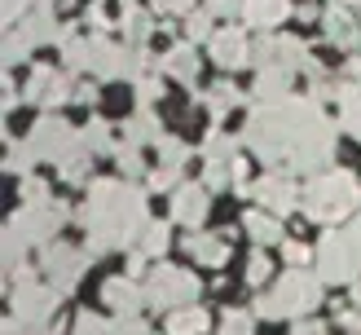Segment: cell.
Returning a JSON list of instances; mask_svg holds the SVG:
<instances>
[{
	"label": "cell",
	"mask_w": 361,
	"mask_h": 335,
	"mask_svg": "<svg viewBox=\"0 0 361 335\" xmlns=\"http://www.w3.org/2000/svg\"><path fill=\"white\" fill-rule=\"evenodd\" d=\"M88 27H93V35H106V5H88Z\"/></svg>",
	"instance_id": "f907efd6"
},
{
	"label": "cell",
	"mask_w": 361,
	"mask_h": 335,
	"mask_svg": "<svg viewBox=\"0 0 361 335\" xmlns=\"http://www.w3.org/2000/svg\"><path fill=\"white\" fill-rule=\"evenodd\" d=\"M80 225L88 234V252L93 256L111 252V247H133L141 238V229L150 225L146 190L133 185V181H88Z\"/></svg>",
	"instance_id": "7a4b0ae2"
},
{
	"label": "cell",
	"mask_w": 361,
	"mask_h": 335,
	"mask_svg": "<svg viewBox=\"0 0 361 335\" xmlns=\"http://www.w3.org/2000/svg\"><path fill=\"white\" fill-rule=\"evenodd\" d=\"M88 260H93V252H80L75 243H49L44 252H40V274L49 278V287L58 291V296H71V291L80 287Z\"/></svg>",
	"instance_id": "30bf717a"
},
{
	"label": "cell",
	"mask_w": 361,
	"mask_h": 335,
	"mask_svg": "<svg viewBox=\"0 0 361 335\" xmlns=\"http://www.w3.org/2000/svg\"><path fill=\"white\" fill-rule=\"evenodd\" d=\"M172 221L185 225V229H198V225H203V221H207V185H194V181L176 185V190H172Z\"/></svg>",
	"instance_id": "e0dca14e"
},
{
	"label": "cell",
	"mask_w": 361,
	"mask_h": 335,
	"mask_svg": "<svg viewBox=\"0 0 361 335\" xmlns=\"http://www.w3.org/2000/svg\"><path fill=\"white\" fill-rule=\"evenodd\" d=\"M159 164H164V168H176V172H185V164H190V146H185V141H180V137H164V141H159Z\"/></svg>",
	"instance_id": "836d02e7"
},
{
	"label": "cell",
	"mask_w": 361,
	"mask_h": 335,
	"mask_svg": "<svg viewBox=\"0 0 361 335\" xmlns=\"http://www.w3.org/2000/svg\"><path fill=\"white\" fill-rule=\"evenodd\" d=\"M123 5H133V0H123Z\"/></svg>",
	"instance_id": "91938a15"
},
{
	"label": "cell",
	"mask_w": 361,
	"mask_h": 335,
	"mask_svg": "<svg viewBox=\"0 0 361 335\" xmlns=\"http://www.w3.org/2000/svg\"><path fill=\"white\" fill-rule=\"evenodd\" d=\"M31 35L23 31V23H13V27H5V66H23L27 58H31Z\"/></svg>",
	"instance_id": "4dcf8cb0"
},
{
	"label": "cell",
	"mask_w": 361,
	"mask_h": 335,
	"mask_svg": "<svg viewBox=\"0 0 361 335\" xmlns=\"http://www.w3.org/2000/svg\"><path fill=\"white\" fill-rule=\"evenodd\" d=\"M31 335H62L58 327H44V331H31Z\"/></svg>",
	"instance_id": "11a10c76"
},
{
	"label": "cell",
	"mask_w": 361,
	"mask_h": 335,
	"mask_svg": "<svg viewBox=\"0 0 361 335\" xmlns=\"http://www.w3.org/2000/svg\"><path fill=\"white\" fill-rule=\"evenodd\" d=\"M322 27H326V40L339 44V49H357L361 44V13L353 5H331L326 18H322Z\"/></svg>",
	"instance_id": "ac0fdd59"
},
{
	"label": "cell",
	"mask_w": 361,
	"mask_h": 335,
	"mask_svg": "<svg viewBox=\"0 0 361 335\" xmlns=\"http://www.w3.org/2000/svg\"><path fill=\"white\" fill-rule=\"evenodd\" d=\"M75 102L93 106V102H97V84H75Z\"/></svg>",
	"instance_id": "f5cc1de1"
},
{
	"label": "cell",
	"mask_w": 361,
	"mask_h": 335,
	"mask_svg": "<svg viewBox=\"0 0 361 335\" xmlns=\"http://www.w3.org/2000/svg\"><path fill=\"white\" fill-rule=\"evenodd\" d=\"M9 278H13V291H9L13 322L23 327L27 335H31V331H44V327L53 322V313H58V300H62V296L53 291L49 282L35 278V274L27 269V264H23V269H13Z\"/></svg>",
	"instance_id": "5b68a950"
},
{
	"label": "cell",
	"mask_w": 361,
	"mask_h": 335,
	"mask_svg": "<svg viewBox=\"0 0 361 335\" xmlns=\"http://www.w3.org/2000/svg\"><path fill=\"white\" fill-rule=\"evenodd\" d=\"M71 97H75L71 71H58V66H35L23 88V102H35V106H62Z\"/></svg>",
	"instance_id": "5bb4252c"
},
{
	"label": "cell",
	"mask_w": 361,
	"mask_h": 335,
	"mask_svg": "<svg viewBox=\"0 0 361 335\" xmlns=\"http://www.w3.org/2000/svg\"><path fill=\"white\" fill-rule=\"evenodd\" d=\"M159 66H164V75H168V80H180V84H194V80H198V53H194L190 40L172 44L164 58H159Z\"/></svg>",
	"instance_id": "ffe728a7"
},
{
	"label": "cell",
	"mask_w": 361,
	"mask_h": 335,
	"mask_svg": "<svg viewBox=\"0 0 361 335\" xmlns=\"http://www.w3.org/2000/svg\"><path fill=\"white\" fill-rule=\"evenodd\" d=\"M27 9H31V0H5V27L9 23H23Z\"/></svg>",
	"instance_id": "681fc988"
},
{
	"label": "cell",
	"mask_w": 361,
	"mask_h": 335,
	"mask_svg": "<svg viewBox=\"0 0 361 335\" xmlns=\"http://www.w3.org/2000/svg\"><path fill=\"white\" fill-rule=\"evenodd\" d=\"M27 141H31V150L40 154V159H49V164H62L66 154L80 150V133L71 128L62 115H40V119L31 123Z\"/></svg>",
	"instance_id": "7c38bea8"
},
{
	"label": "cell",
	"mask_w": 361,
	"mask_h": 335,
	"mask_svg": "<svg viewBox=\"0 0 361 335\" xmlns=\"http://www.w3.org/2000/svg\"><path fill=\"white\" fill-rule=\"evenodd\" d=\"M23 31L31 35V44H66V40H71L66 27L58 23V13H53V5H35V9L23 18Z\"/></svg>",
	"instance_id": "d6986e66"
},
{
	"label": "cell",
	"mask_w": 361,
	"mask_h": 335,
	"mask_svg": "<svg viewBox=\"0 0 361 335\" xmlns=\"http://www.w3.org/2000/svg\"><path fill=\"white\" fill-rule=\"evenodd\" d=\"M357 13H361V0H357Z\"/></svg>",
	"instance_id": "680465c9"
},
{
	"label": "cell",
	"mask_w": 361,
	"mask_h": 335,
	"mask_svg": "<svg viewBox=\"0 0 361 335\" xmlns=\"http://www.w3.org/2000/svg\"><path fill=\"white\" fill-rule=\"evenodd\" d=\"M317 305H322V278L309 274V269H286V278H278V287L264 291L251 313L278 322V317H304Z\"/></svg>",
	"instance_id": "277c9868"
},
{
	"label": "cell",
	"mask_w": 361,
	"mask_h": 335,
	"mask_svg": "<svg viewBox=\"0 0 361 335\" xmlns=\"http://www.w3.org/2000/svg\"><path fill=\"white\" fill-rule=\"evenodd\" d=\"M198 300V278L180 264H154L146 278V305L150 309H185Z\"/></svg>",
	"instance_id": "9c48e42d"
},
{
	"label": "cell",
	"mask_w": 361,
	"mask_h": 335,
	"mask_svg": "<svg viewBox=\"0 0 361 335\" xmlns=\"http://www.w3.org/2000/svg\"><path fill=\"white\" fill-rule=\"evenodd\" d=\"M247 150L269 164V172H326L335 159V123L317 106V97H286L274 106H256L243 123Z\"/></svg>",
	"instance_id": "6da1fadb"
},
{
	"label": "cell",
	"mask_w": 361,
	"mask_h": 335,
	"mask_svg": "<svg viewBox=\"0 0 361 335\" xmlns=\"http://www.w3.org/2000/svg\"><path fill=\"white\" fill-rule=\"evenodd\" d=\"M71 335H111V322H106L102 313L80 309V313H75V322H71Z\"/></svg>",
	"instance_id": "8d00e7d4"
},
{
	"label": "cell",
	"mask_w": 361,
	"mask_h": 335,
	"mask_svg": "<svg viewBox=\"0 0 361 335\" xmlns=\"http://www.w3.org/2000/svg\"><path fill=\"white\" fill-rule=\"evenodd\" d=\"M23 203H49V185L40 176H23Z\"/></svg>",
	"instance_id": "f6af8a7d"
},
{
	"label": "cell",
	"mask_w": 361,
	"mask_h": 335,
	"mask_svg": "<svg viewBox=\"0 0 361 335\" xmlns=\"http://www.w3.org/2000/svg\"><path fill=\"white\" fill-rule=\"evenodd\" d=\"M207 327H212V317H207V309H198V305H185V309L168 313V335H203Z\"/></svg>",
	"instance_id": "484cf974"
},
{
	"label": "cell",
	"mask_w": 361,
	"mask_h": 335,
	"mask_svg": "<svg viewBox=\"0 0 361 335\" xmlns=\"http://www.w3.org/2000/svg\"><path fill=\"white\" fill-rule=\"evenodd\" d=\"M353 335H361V322H357V331H353Z\"/></svg>",
	"instance_id": "6f0895ef"
},
{
	"label": "cell",
	"mask_w": 361,
	"mask_h": 335,
	"mask_svg": "<svg viewBox=\"0 0 361 335\" xmlns=\"http://www.w3.org/2000/svg\"><path fill=\"white\" fill-rule=\"evenodd\" d=\"M176 185H180V172H176V168H164V164H159V168L150 172V190H154V194H172Z\"/></svg>",
	"instance_id": "7bdbcfd3"
},
{
	"label": "cell",
	"mask_w": 361,
	"mask_h": 335,
	"mask_svg": "<svg viewBox=\"0 0 361 335\" xmlns=\"http://www.w3.org/2000/svg\"><path fill=\"white\" fill-rule=\"evenodd\" d=\"M62 221H66V203H23V207H18L13 212V217H9V234L18 238V243H23V247H40V252H44V247L53 243V234H58V229H62Z\"/></svg>",
	"instance_id": "ba28073f"
},
{
	"label": "cell",
	"mask_w": 361,
	"mask_h": 335,
	"mask_svg": "<svg viewBox=\"0 0 361 335\" xmlns=\"http://www.w3.org/2000/svg\"><path fill=\"white\" fill-rule=\"evenodd\" d=\"M286 13H291V0H247V9H243V18L256 31H274Z\"/></svg>",
	"instance_id": "603a6c76"
},
{
	"label": "cell",
	"mask_w": 361,
	"mask_h": 335,
	"mask_svg": "<svg viewBox=\"0 0 361 335\" xmlns=\"http://www.w3.org/2000/svg\"><path fill=\"white\" fill-rule=\"evenodd\" d=\"M150 5H154L159 13H172V18H176V13H190L194 0H150Z\"/></svg>",
	"instance_id": "c3c4849f"
},
{
	"label": "cell",
	"mask_w": 361,
	"mask_h": 335,
	"mask_svg": "<svg viewBox=\"0 0 361 335\" xmlns=\"http://www.w3.org/2000/svg\"><path fill=\"white\" fill-rule=\"evenodd\" d=\"M111 335H150V327L141 317H115L111 322Z\"/></svg>",
	"instance_id": "7dc6e473"
},
{
	"label": "cell",
	"mask_w": 361,
	"mask_h": 335,
	"mask_svg": "<svg viewBox=\"0 0 361 335\" xmlns=\"http://www.w3.org/2000/svg\"><path fill=\"white\" fill-rule=\"evenodd\" d=\"M348 75H353V84H361V58H353V62H348Z\"/></svg>",
	"instance_id": "db71d44e"
},
{
	"label": "cell",
	"mask_w": 361,
	"mask_h": 335,
	"mask_svg": "<svg viewBox=\"0 0 361 335\" xmlns=\"http://www.w3.org/2000/svg\"><path fill=\"white\" fill-rule=\"evenodd\" d=\"M88 40H93V75L102 84H111V80H133L137 84L146 75L150 58H146L141 44H115L111 35H88Z\"/></svg>",
	"instance_id": "52a82bcc"
},
{
	"label": "cell",
	"mask_w": 361,
	"mask_h": 335,
	"mask_svg": "<svg viewBox=\"0 0 361 335\" xmlns=\"http://www.w3.org/2000/svg\"><path fill=\"white\" fill-rule=\"evenodd\" d=\"M133 88H137V111H150V106L164 97V80H154V75H141Z\"/></svg>",
	"instance_id": "f35d334b"
},
{
	"label": "cell",
	"mask_w": 361,
	"mask_h": 335,
	"mask_svg": "<svg viewBox=\"0 0 361 335\" xmlns=\"http://www.w3.org/2000/svg\"><path fill=\"white\" fill-rule=\"evenodd\" d=\"M123 141H128V146H159V141H164L159 115L154 111H137L128 123H123Z\"/></svg>",
	"instance_id": "d4e9b609"
},
{
	"label": "cell",
	"mask_w": 361,
	"mask_h": 335,
	"mask_svg": "<svg viewBox=\"0 0 361 335\" xmlns=\"http://www.w3.org/2000/svg\"><path fill=\"white\" fill-rule=\"evenodd\" d=\"M357 274H361V221L339 225L317 247V278L326 287L331 282H353Z\"/></svg>",
	"instance_id": "8992f818"
},
{
	"label": "cell",
	"mask_w": 361,
	"mask_h": 335,
	"mask_svg": "<svg viewBox=\"0 0 361 335\" xmlns=\"http://www.w3.org/2000/svg\"><path fill=\"white\" fill-rule=\"evenodd\" d=\"M251 199H256V207L274 212V217H286L291 207H300L304 190H295L291 172H264L260 181H251Z\"/></svg>",
	"instance_id": "4fadbf2b"
},
{
	"label": "cell",
	"mask_w": 361,
	"mask_h": 335,
	"mask_svg": "<svg viewBox=\"0 0 361 335\" xmlns=\"http://www.w3.org/2000/svg\"><path fill=\"white\" fill-rule=\"evenodd\" d=\"M203 164H238V141L225 133H207L203 141Z\"/></svg>",
	"instance_id": "f546056e"
},
{
	"label": "cell",
	"mask_w": 361,
	"mask_h": 335,
	"mask_svg": "<svg viewBox=\"0 0 361 335\" xmlns=\"http://www.w3.org/2000/svg\"><path fill=\"white\" fill-rule=\"evenodd\" d=\"M282 260H286V269H309V260H317V252H309L304 243H282Z\"/></svg>",
	"instance_id": "b9f144b4"
},
{
	"label": "cell",
	"mask_w": 361,
	"mask_h": 335,
	"mask_svg": "<svg viewBox=\"0 0 361 335\" xmlns=\"http://www.w3.org/2000/svg\"><path fill=\"white\" fill-rule=\"evenodd\" d=\"M185 35L190 40H212V13H185Z\"/></svg>",
	"instance_id": "ee69618b"
},
{
	"label": "cell",
	"mask_w": 361,
	"mask_h": 335,
	"mask_svg": "<svg viewBox=\"0 0 361 335\" xmlns=\"http://www.w3.org/2000/svg\"><path fill=\"white\" fill-rule=\"evenodd\" d=\"M185 247H190V256L198 264H212V269H221V264L229 260V247H225L221 234H203V229H194V234L185 238Z\"/></svg>",
	"instance_id": "7402d4cb"
},
{
	"label": "cell",
	"mask_w": 361,
	"mask_h": 335,
	"mask_svg": "<svg viewBox=\"0 0 361 335\" xmlns=\"http://www.w3.org/2000/svg\"><path fill=\"white\" fill-rule=\"evenodd\" d=\"M119 31L128 35V44H141V40H146V35H154V23H150V13H141L137 5H123Z\"/></svg>",
	"instance_id": "1f68e13d"
},
{
	"label": "cell",
	"mask_w": 361,
	"mask_h": 335,
	"mask_svg": "<svg viewBox=\"0 0 361 335\" xmlns=\"http://www.w3.org/2000/svg\"><path fill=\"white\" fill-rule=\"evenodd\" d=\"M102 300L111 305L119 317H137L141 309H146V282H137L133 274H119L102 287Z\"/></svg>",
	"instance_id": "2e32d148"
},
{
	"label": "cell",
	"mask_w": 361,
	"mask_h": 335,
	"mask_svg": "<svg viewBox=\"0 0 361 335\" xmlns=\"http://www.w3.org/2000/svg\"><path fill=\"white\" fill-rule=\"evenodd\" d=\"M251 327H256V313L247 309H229L221 317V335H251Z\"/></svg>",
	"instance_id": "74e56055"
},
{
	"label": "cell",
	"mask_w": 361,
	"mask_h": 335,
	"mask_svg": "<svg viewBox=\"0 0 361 335\" xmlns=\"http://www.w3.org/2000/svg\"><path fill=\"white\" fill-rule=\"evenodd\" d=\"M269 274H274V260L264 256V247H256L251 260H247V282H251V287H260V282H269Z\"/></svg>",
	"instance_id": "60d3db41"
},
{
	"label": "cell",
	"mask_w": 361,
	"mask_h": 335,
	"mask_svg": "<svg viewBox=\"0 0 361 335\" xmlns=\"http://www.w3.org/2000/svg\"><path fill=\"white\" fill-rule=\"evenodd\" d=\"M168 247H172V225L168 221H150L146 229H141V238H137L141 256H164Z\"/></svg>",
	"instance_id": "f1b7e54d"
},
{
	"label": "cell",
	"mask_w": 361,
	"mask_h": 335,
	"mask_svg": "<svg viewBox=\"0 0 361 335\" xmlns=\"http://www.w3.org/2000/svg\"><path fill=\"white\" fill-rule=\"evenodd\" d=\"M251 97H256L260 106L286 102V97H291V75H282V71H256V84H251Z\"/></svg>",
	"instance_id": "cb8c5ba5"
},
{
	"label": "cell",
	"mask_w": 361,
	"mask_h": 335,
	"mask_svg": "<svg viewBox=\"0 0 361 335\" xmlns=\"http://www.w3.org/2000/svg\"><path fill=\"white\" fill-rule=\"evenodd\" d=\"M353 305L361 309V282H357V287H353Z\"/></svg>",
	"instance_id": "9f6ffc18"
},
{
	"label": "cell",
	"mask_w": 361,
	"mask_h": 335,
	"mask_svg": "<svg viewBox=\"0 0 361 335\" xmlns=\"http://www.w3.org/2000/svg\"><path fill=\"white\" fill-rule=\"evenodd\" d=\"M304 217H309L313 225H344L353 212L361 207V185L353 172H317L309 185H304Z\"/></svg>",
	"instance_id": "3957f363"
},
{
	"label": "cell",
	"mask_w": 361,
	"mask_h": 335,
	"mask_svg": "<svg viewBox=\"0 0 361 335\" xmlns=\"http://www.w3.org/2000/svg\"><path fill=\"white\" fill-rule=\"evenodd\" d=\"M40 164V154L31 150V141H13L9 146V154H5V168L9 172H18V176H31V168Z\"/></svg>",
	"instance_id": "d590c367"
},
{
	"label": "cell",
	"mask_w": 361,
	"mask_h": 335,
	"mask_svg": "<svg viewBox=\"0 0 361 335\" xmlns=\"http://www.w3.org/2000/svg\"><path fill=\"white\" fill-rule=\"evenodd\" d=\"M251 62H256V71L295 75V71H304L313 58H309V49H304V40H295V35H260V40L251 44Z\"/></svg>",
	"instance_id": "8fae6325"
},
{
	"label": "cell",
	"mask_w": 361,
	"mask_h": 335,
	"mask_svg": "<svg viewBox=\"0 0 361 335\" xmlns=\"http://www.w3.org/2000/svg\"><path fill=\"white\" fill-rule=\"evenodd\" d=\"M58 168H62V181H66V185H84V181H88V168H93V154L80 146L75 154H66Z\"/></svg>",
	"instance_id": "e575fe53"
},
{
	"label": "cell",
	"mask_w": 361,
	"mask_h": 335,
	"mask_svg": "<svg viewBox=\"0 0 361 335\" xmlns=\"http://www.w3.org/2000/svg\"><path fill=\"white\" fill-rule=\"evenodd\" d=\"M207 53H212V62L216 66H225V71H238L251 62V40H247V31L243 27H221L207 40Z\"/></svg>",
	"instance_id": "9a60e30c"
},
{
	"label": "cell",
	"mask_w": 361,
	"mask_h": 335,
	"mask_svg": "<svg viewBox=\"0 0 361 335\" xmlns=\"http://www.w3.org/2000/svg\"><path fill=\"white\" fill-rule=\"evenodd\" d=\"M335 102H339V123H344L353 137H361V84H344Z\"/></svg>",
	"instance_id": "83f0119b"
},
{
	"label": "cell",
	"mask_w": 361,
	"mask_h": 335,
	"mask_svg": "<svg viewBox=\"0 0 361 335\" xmlns=\"http://www.w3.org/2000/svg\"><path fill=\"white\" fill-rule=\"evenodd\" d=\"M80 146L88 154H115V137H111V123L106 119H88L80 128Z\"/></svg>",
	"instance_id": "4316f807"
},
{
	"label": "cell",
	"mask_w": 361,
	"mask_h": 335,
	"mask_svg": "<svg viewBox=\"0 0 361 335\" xmlns=\"http://www.w3.org/2000/svg\"><path fill=\"white\" fill-rule=\"evenodd\" d=\"M291 335H326V322H313V317H300L291 327Z\"/></svg>",
	"instance_id": "816d5d0a"
},
{
	"label": "cell",
	"mask_w": 361,
	"mask_h": 335,
	"mask_svg": "<svg viewBox=\"0 0 361 335\" xmlns=\"http://www.w3.org/2000/svg\"><path fill=\"white\" fill-rule=\"evenodd\" d=\"M247 9V0H207V13L212 18H238Z\"/></svg>",
	"instance_id": "bcb514c9"
},
{
	"label": "cell",
	"mask_w": 361,
	"mask_h": 335,
	"mask_svg": "<svg viewBox=\"0 0 361 335\" xmlns=\"http://www.w3.org/2000/svg\"><path fill=\"white\" fill-rule=\"evenodd\" d=\"M115 164L123 168V176H141V172H146V168H141V146H128V141L115 146Z\"/></svg>",
	"instance_id": "ab89813d"
},
{
	"label": "cell",
	"mask_w": 361,
	"mask_h": 335,
	"mask_svg": "<svg viewBox=\"0 0 361 335\" xmlns=\"http://www.w3.org/2000/svg\"><path fill=\"white\" fill-rule=\"evenodd\" d=\"M203 102H207V115H212V119H225V115L233 111V106L243 102V93H238L233 84H216V88H212V93H207Z\"/></svg>",
	"instance_id": "d6a6232c"
},
{
	"label": "cell",
	"mask_w": 361,
	"mask_h": 335,
	"mask_svg": "<svg viewBox=\"0 0 361 335\" xmlns=\"http://www.w3.org/2000/svg\"><path fill=\"white\" fill-rule=\"evenodd\" d=\"M243 229L251 234V243H256V247L286 243V234H282V217H274V212H264V207H251L247 217H243Z\"/></svg>",
	"instance_id": "44dd1931"
}]
</instances>
